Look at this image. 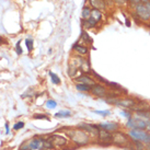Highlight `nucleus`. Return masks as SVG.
<instances>
[{
	"instance_id": "35",
	"label": "nucleus",
	"mask_w": 150,
	"mask_h": 150,
	"mask_svg": "<svg viewBox=\"0 0 150 150\" xmlns=\"http://www.w3.org/2000/svg\"><path fill=\"white\" fill-rule=\"evenodd\" d=\"M16 50H17V53L19 55H21L22 54V48H21V46H20V41L17 43V45H16Z\"/></svg>"
},
{
	"instance_id": "38",
	"label": "nucleus",
	"mask_w": 150,
	"mask_h": 150,
	"mask_svg": "<svg viewBox=\"0 0 150 150\" xmlns=\"http://www.w3.org/2000/svg\"><path fill=\"white\" fill-rule=\"evenodd\" d=\"M6 134H9V123H6Z\"/></svg>"
},
{
	"instance_id": "1",
	"label": "nucleus",
	"mask_w": 150,
	"mask_h": 150,
	"mask_svg": "<svg viewBox=\"0 0 150 150\" xmlns=\"http://www.w3.org/2000/svg\"><path fill=\"white\" fill-rule=\"evenodd\" d=\"M66 135L69 137V139H70L71 142L79 147L87 146V145L90 144V140H91V136L89 134H87L86 132L78 128L67 130Z\"/></svg>"
},
{
	"instance_id": "36",
	"label": "nucleus",
	"mask_w": 150,
	"mask_h": 150,
	"mask_svg": "<svg viewBox=\"0 0 150 150\" xmlns=\"http://www.w3.org/2000/svg\"><path fill=\"white\" fill-rule=\"evenodd\" d=\"M142 2V0H128V4H133V6H135V4H138Z\"/></svg>"
},
{
	"instance_id": "20",
	"label": "nucleus",
	"mask_w": 150,
	"mask_h": 150,
	"mask_svg": "<svg viewBox=\"0 0 150 150\" xmlns=\"http://www.w3.org/2000/svg\"><path fill=\"white\" fill-rule=\"evenodd\" d=\"M55 146L53 142L50 140V138H44L43 140V145H42V149L41 150H50V149H54Z\"/></svg>"
},
{
	"instance_id": "33",
	"label": "nucleus",
	"mask_w": 150,
	"mask_h": 150,
	"mask_svg": "<svg viewBox=\"0 0 150 150\" xmlns=\"http://www.w3.org/2000/svg\"><path fill=\"white\" fill-rule=\"evenodd\" d=\"M19 150H32L31 149V147H30L29 142H23L21 146H20V148H19Z\"/></svg>"
},
{
	"instance_id": "3",
	"label": "nucleus",
	"mask_w": 150,
	"mask_h": 150,
	"mask_svg": "<svg viewBox=\"0 0 150 150\" xmlns=\"http://www.w3.org/2000/svg\"><path fill=\"white\" fill-rule=\"evenodd\" d=\"M137 98H130V96H124V98H117V99H104V102L108 104H113L124 110H130L137 103Z\"/></svg>"
},
{
	"instance_id": "15",
	"label": "nucleus",
	"mask_w": 150,
	"mask_h": 150,
	"mask_svg": "<svg viewBox=\"0 0 150 150\" xmlns=\"http://www.w3.org/2000/svg\"><path fill=\"white\" fill-rule=\"evenodd\" d=\"M81 25H82V28L86 30H90V29H94L96 28V25H98V22L94 21L91 17L87 19V20H82L81 21Z\"/></svg>"
},
{
	"instance_id": "22",
	"label": "nucleus",
	"mask_w": 150,
	"mask_h": 150,
	"mask_svg": "<svg viewBox=\"0 0 150 150\" xmlns=\"http://www.w3.org/2000/svg\"><path fill=\"white\" fill-rule=\"evenodd\" d=\"M125 128L128 129V130H130V129H137V127H136V121H135L134 116L130 117V118H128V120L126 121Z\"/></svg>"
},
{
	"instance_id": "8",
	"label": "nucleus",
	"mask_w": 150,
	"mask_h": 150,
	"mask_svg": "<svg viewBox=\"0 0 150 150\" xmlns=\"http://www.w3.org/2000/svg\"><path fill=\"white\" fill-rule=\"evenodd\" d=\"M90 92H91L92 96H96V98H106L108 93V89L105 84L96 82L94 86L91 87V91Z\"/></svg>"
},
{
	"instance_id": "19",
	"label": "nucleus",
	"mask_w": 150,
	"mask_h": 150,
	"mask_svg": "<svg viewBox=\"0 0 150 150\" xmlns=\"http://www.w3.org/2000/svg\"><path fill=\"white\" fill-rule=\"evenodd\" d=\"M134 115L140 117V118H142L144 121H146V122L150 121V110H146V111H142V112L134 113Z\"/></svg>"
},
{
	"instance_id": "28",
	"label": "nucleus",
	"mask_w": 150,
	"mask_h": 150,
	"mask_svg": "<svg viewBox=\"0 0 150 150\" xmlns=\"http://www.w3.org/2000/svg\"><path fill=\"white\" fill-rule=\"evenodd\" d=\"M45 105H46V108H50V110H53V108H55L56 106H57V102H56L55 100H52V99H50V100L46 101V104Z\"/></svg>"
},
{
	"instance_id": "29",
	"label": "nucleus",
	"mask_w": 150,
	"mask_h": 150,
	"mask_svg": "<svg viewBox=\"0 0 150 150\" xmlns=\"http://www.w3.org/2000/svg\"><path fill=\"white\" fill-rule=\"evenodd\" d=\"M81 38H82L86 43H92L91 38L89 36V34H88L86 31H81Z\"/></svg>"
},
{
	"instance_id": "30",
	"label": "nucleus",
	"mask_w": 150,
	"mask_h": 150,
	"mask_svg": "<svg viewBox=\"0 0 150 150\" xmlns=\"http://www.w3.org/2000/svg\"><path fill=\"white\" fill-rule=\"evenodd\" d=\"M93 113H96V114H99L101 116L103 117H106V116H110L111 115V111L110 110H104V111H93Z\"/></svg>"
},
{
	"instance_id": "21",
	"label": "nucleus",
	"mask_w": 150,
	"mask_h": 150,
	"mask_svg": "<svg viewBox=\"0 0 150 150\" xmlns=\"http://www.w3.org/2000/svg\"><path fill=\"white\" fill-rule=\"evenodd\" d=\"M91 12H92V8L89 7V6H84L83 9H82V12H81V17H82V20H87L91 17Z\"/></svg>"
},
{
	"instance_id": "25",
	"label": "nucleus",
	"mask_w": 150,
	"mask_h": 150,
	"mask_svg": "<svg viewBox=\"0 0 150 150\" xmlns=\"http://www.w3.org/2000/svg\"><path fill=\"white\" fill-rule=\"evenodd\" d=\"M50 74V79H52V82L54 84H59L60 83V79H59V77L56 74H54L53 71H50L48 72Z\"/></svg>"
},
{
	"instance_id": "13",
	"label": "nucleus",
	"mask_w": 150,
	"mask_h": 150,
	"mask_svg": "<svg viewBox=\"0 0 150 150\" xmlns=\"http://www.w3.org/2000/svg\"><path fill=\"white\" fill-rule=\"evenodd\" d=\"M43 140L44 138L42 137H34L33 139L29 140V145L32 150H41L42 149Z\"/></svg>"
},
{
	"instance_id": "27",
	"label": "nucleus",
	"mask_w": 150,
	"mask_h": 150,
	"mask_svg": "<svg viewBox=\"0 0 150 150\" xmlns=\"http://www.w3.org/2000/svg\"><path fill=\"white\" fill-rule=\"evenodd\" d=\"M121 116L122 117H125L126 120H128V118H130V117H133L134 113L130 111V110H123V111H121Z\"/></svg>"
},
{
	"instance_id": "16",
	"label": "nucleus",
	"mask_w": 150,
	"mask_h": 150,
	"mask_svg": "<svg viewBox=\"0 0 150 150\" xmlns=\"http://www.w3.org/2000/svg\"><path fill=\"white\" fill-rule=\"evenodd\" d=\"M134 118H135V121H136V127L137 129H142V130H146L147 128V122L144 121L142 118L140 117L136 116V115H133Z\"/></svg>"
},
{
	"instance_id": "14",
	"label": "nucleus",
	"mask_w": 150,
	"mask_h": 150,
	"mask_svg": "<svg viewBox=\"0 0 150 150\" xmlns=\"http://www.w3.org/2000/svg\"><path fill=\"white\" fill-rule=\"evenodd\" d=\"M72 50L77 53L78 56H86V55H88V53H89V48H88L87 46L80 45L78 43H76L75 45L72 46Z\"/></svg>"
},
{
	"instance_id": "10",
	"label": "nucleus",
	"mask_w": 150,
	"mask_h": 150,
	"mask_svg": "<svg viewBox=\"0 0 150 150\" xmlns=\"http://www.w3.org/2000/svg\"><path fill=\"white\" fill-rule=\"evenodd\" d=\"M53 142L55 147H65L68 145V139L63 135H58V134H54V135H50L48 137Z\"/></svg>"
},
{
	"instance_id": "2",
	"label": "nucleus",
	"mask_w": 150,
	"mask_h": 150,
	"mask_svg": "<svg viewBox=\"0 0 150 150\" xmlns=\"http://www.w3.org/2000/svg\"><path fill=\"white\" fill-rule=\"evenodd\" d=\"M133 13L139 19L142 23L150 22V1L135 4L133 6Z\"/></svg>"
},
{
	"instance_id": "34",
	"label": "nucleus",
	"mask_w": 150,
	"mask_h": 150,
	"mask_svg": "<svg viewBox=\"0 0 150 150\" xmlns=\"http://www.w3.org/2000/svg\"><path fill=\"white\" fill-rule=\"evenodd\" d=\"M144 144H145V146H146V149L150 150V133L148 134V136H147L146 140L144 142Z\"/></svg>"
},
{
	"instance_id": "5",
	"label": "nucleus",
	"mask_w": 150,
	"mask_h": 150,
	"mask_svg": "<svg viewBox=\"0 0 150 150\" xmlns=\"http://www.w3.org/2000/svg\"><path fill=\"white\" fill-rule=\"evenodd\" d=\"M77 128L81 129L86 132L87 134H89L91 137H98L100 128L96 124H91V123H79L77 125Z\"/></svg>"
},
{
	"instance_id": "24",
	"label": "nucleus",
	"mask_w": 150,
	"mask_h": 150,
	"mask_svg": "<svg viewBox=\"0 0 150 150\" xmlns=\"http://www.w3.org/2000/svg\"><path fill=\"white\" fill-rule=\"evenodd\" d=\"M132 144H133L134 150H147L145 144L142 142H138V140H132Z\"/></svg>"
},
{
	"instance_id": "7",
	"label": "nucleus",
	"mask_w": 150,
	"mask_h": 150,
	"mask_svg": "<svg viewBox=\"0 0 150 150\" xmlns=\"http://www.w3.org/2000/svg\"><path fill=\"white\" fill-rule=\"evenodd\" d=\"M148 132L147 130H142V129H130L127 132L128 137L130 140H138V142H145L147 136H148Z\"/></svg>"
},
{
	"instance_id": "39",
	"label": "nucleus",
	"mask_w": 150,
	"mask_h": 150,
	"mask_svg": "<svg viewBox=\"0 0 150 150\" xmlns=\"http://www.w3.org/2000/svg\"><path fill=\"white\" fill-rule=\"evenodd\" d=\"M1 43H2V38H0V44H1Z\"/></svg>"
},
{
	"instance_id": "4",
	"label": "nucleus",
	"mask_w": 150,
	"mask_h": 150,
	"mask_svg": "<svg viewBox=\"0 0 150 150\" xmlns=\"http://www.w3.org/2000/svg\"><path fill=\"white\" fill-rule=\"evenodd\" d=\"M130 144H132V140L128 137L127 133H123L122 130H118V132L113 134V145L114 146L125 149Z\"/></svg>"
},
{
	"instance_id": "26",
	"label": "nucleus",
	"mask_w": 150,
	"mask_h": 150,
	"mask_svg": "<svg viewBox=\"0 0 150 150\" xmlns=\"http://www.w3.org/2000/svg\"><path fill=\"white\" fill-rule=\"evenodd\" d=\"M25 46H26V48H28V52H32L34 48V42L32 38H26L25 40Z\"/></svg>"
},
{
	"instance_id": "11",
	"label": "nucleus",
	"mask_w": 150,
	"mask_h": 150,
	"mask_svg": "<svg viewBox=\"0 0 150 150\" xmlns=\"http://www.w3.org/2000/svg\"><path fill=\"white\" fill-rule=\"evenodd\" d=\"M76 81H77V83H86V84H89V86H94L96 83V80L91 77V76L89 75H81L79 77H77L76 78Z\"/></svg>"
},
{
	"instance_id": "23",
	"label": "nucleus",
	"mask_w": 150,
	"mask_h": 150,
	"mask_svg": "<svg viewBox=\"0 0 150 150\" xmlns=\"http://www.w3.org/2000/svg\"><path fill=\"white\" fill-rule=\"evenodd\" d=\"M76 89L80 92H90L91 91V86L86 83H76Z\"/></svg>"
},
{
	"instance_id": "18",
	"label": "nucleus",
	"mask_w": 150,
	"mask_h": 150,
	"mask_svg": "<svg viewBox=\"0 0 150 150\" xmlns=\"http://www.w3.org/2000/svg\"><path fill=\"white\" fill-rule=\"evenodd\" d=\"M71 115H72L71 112L68 111V110H62V111H59V112L54 114V116L57 117V118H69Z\"/></svg>"
},
{
	"instance_id": "37",
	"label": "nucleus",
	"mask_w": 150,
	"mask_h": 150,
	"mask_svg": "<svg viewBox=\"0 0 150 150\" xmlns=\"http://www.w3.org/2000/svg\"><path fill=\"white\" fill-rule=\"evenodd\" d=\"M146 130L148 132V133H150V121L147 122V128H146Z\"/></svg>"
},
{
	"instance_id": "31",
	"label": "nucleus",
	"mask_w": 150,
	"mask_h": 150,
	"mask_svg": "<svg viewBox=\"0 0 150 150\" xmlns=\"http://www.w3.org/2000/svg\"><path fill=\"white\" fill-rule=\"evenodd\" d=\"M33 118H35V120H46V121H50V117L47 116L46 114H35L33 116Z\"/></svg>"
},
{
	"instance_id": "9",
	"label": "nucleus",
	"mask_w": 150,
	"mask_h": 150,
	"mask_svg": "<svg viewBox=\"0 0 150 150\" xmlns=\"http://www.w3.org/2000/svg\"><path fill=\"white\" fill-rule=\"evenodd\" d=\"M98 126H99L100 129H103V130H106V132H110V133L113 134L118 132V130H121V125L117 122H102L100 124H98Z\"/></svg>"
},
{
	"instance_id": "32",
	"label": "nucleus",
	"mask_w": 150,
	"mask_h": 150,
	"mask_svg": "<svg viewBox=\"0 0 150 150\" xmlns=\"http://www.w3.org/2000/svg\"><path fill=\"white\" fill-rule=\"evenodd\" d=\"M24 127V123L23 122H17L14 125H13V129L14 130H20V129H22Z\"/></svg>"
},
{
	"instance_id": "6",
	"label": "nucleus",
	"mask_w": 150,
	"mask_h": 150,
	"mask_svg": "<svg viewBox=\"0 0 150 150\" xmlns=\"http://www.w3.org/2000/svg\"><path fill=\"white\" fill-rule=\"evenodd\" d=\"M96 138H98V140H99V142H100L102 146L110 147L113 145V133H110V132L100 129L99 135H98Z\"/></svg>"
},
{
	"instance_id": "12",
	"label": "nucleus",
	"mask_w": 150,
	"mask_h": 150,
	"mask_svg": "<svg viewBox=\"0 0 150 150\" xmlns=\"http://www.w3.org/2000/svg\"><path fill=\"white\" fill-rule=\"evenodd\" d=\"M90 6L92 7V9H96L102 11H106L108 9V4L105 0H90Z\"/></svg>"
},
{
	"instance_id": "17",
	"label": "nucleus",
	"mask_w": 150,
	"mask_h": 150,
	"mask_svg": "<svg viewBox=\"0 0 150 150\" xmlns=\"http://www.w3.org/2000/svg\"><path fill=\"white\" fill-rule=\"evenodd\" d=\"M91 18L96 21L98 23H100L102 21V19H103V14L101 12L100 10H96V9H92V12H91Z\"/></svg>"
}]
</instances>
